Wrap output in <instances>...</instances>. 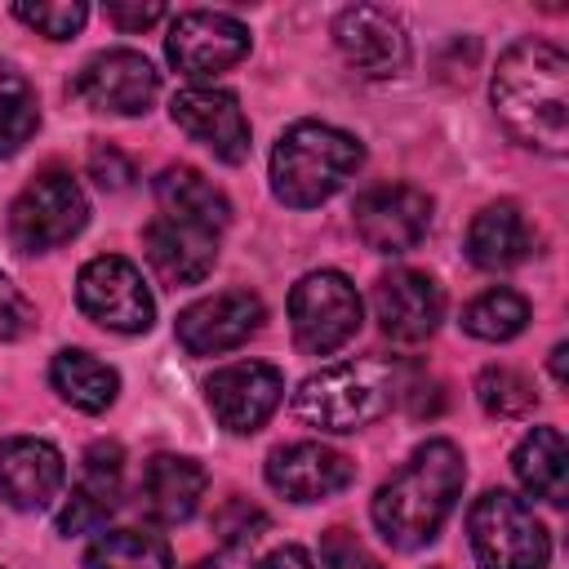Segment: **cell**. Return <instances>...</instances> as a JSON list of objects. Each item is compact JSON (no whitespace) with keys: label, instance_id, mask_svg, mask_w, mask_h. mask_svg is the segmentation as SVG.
Here are the masks:
<instances>
[{"label":"cell","instance_id":"obj_1","mask_svg":"<svg viewBox=\"0 0 569 569\" xmlns=\"http://www.w3.org/2000/svg\"><path fill=\"white\" fill-rule=\"evenodd\" d=\"M489 102L511 142L542 156L569 151V53L560 44L533 36L507 44L489 80Z\"/></svg>","mask_w":569,"mask_h":569},{"label":"cell","instance_id":"obj_2","mask_svg":"<svg viewBox=\"0 0 569 569\" xmlns=\"http://www.w3.org/2000/svg\"><path fill=\"white\" fill-rule=\"evenodd\" d=\"M462 485H467L462 449L453 440H440V436L422 440L400 462V471L387 485H378V493L369 502L373 529L382 533L387 547L418 551V547L440 538L445 520L453 516V507L462 498Z\"/></svg>","mask_w":569,"mask_h":569},{"label":"cell","instance_id":"obj_3","mask_svg":"<svg viewBox=\"0 0 569 569\" xmlns=\"http://www.w3.org/2000/svg\"><path fill=\"white\" fill-rule=\"evenodd\" d=\"M365 164V142L325 120H293L271 147V196L284 209H316Z\"/></svg>","mask_w":569,"mask_h":569},{"label":"cell","instance_id":"obj_4","mask_svg":"<svg viewBox=\"0 0 569 569\" xmlns=\"http://www.w3.org/2000/svg\"><path fill=\"white\" fill-rule=\"evenodd\" d=\"M396 382H400V369L382 365V360L325 365V369H316L298 382L293 418L316 427V431H329V436L360 431L396 405Z\"/></svg>","mask_w":569,"mask_h":569},{"label":"cell","instance_id":"obj_5","mask_svg":"<svg viewBox=\"0 0 569 569\" xmlns=\"http://www.w3.org/2000/svg\"><path fill=\"white\" fill-rule=\"evenodd\" d=\"M467 542L480 569H547L551 533L511 489H485L467 511Z\"/></svg>","mask_w":569,"mask_h":569},{"label":"cell","instance_id":"obj_6","mask_svg":"<svg viewBox=\"0 0 569 569\" xmlns=\"http://www.w3.org/2000/svg\"><path fill=\"white\" fill-rule=\"evenodd\" d=\"M89 222V196L67 169L36 173L9 204V240L18 253H49Z\"/></svg>","mask_w":569,"mask_h":569},{"label":"cell","instance_id":"obj_7","mask_svg":"<svg viewBox=\"0 0 569 569\" xmlns=\"http://www.w3.org/2000/svg\"><path fill=\"white\" fill-rule=\"evenodd\" d=\"M360 316H365V302L356 284L333 267L307 271L289 289V329L298 351L307 356H333L342 342L356 338Z\"/></svg>","mask_w":569,"mask_h":569},{"label":"cell","instance_id":"obj_8","mask_svg":"<svg viewBox=\"0 0 569 569\" xmlns=\"http://www.w3.org/2000/svg\"><path fill=\"white\" fill-rule=\"evenodd\" d=\"M76 307L111 333H147L156 320V298L142 271L120 253H98L76 276Z\"/></svg>","mask_w":569,"mask_h":569},{"label":"cell","instance_id":"obj_9","mask_svg":"<svg viewBox=\"0 0 569 569\" xmlns=\"http://www.w3.org/2000/svg\"><path fill=\"white\" fill-rule=\"evenodd\" d=\"M249 53V27L222 9H187L169 22L164 58L187 80H209Z\"/></svg>","mask_w":569,"mask_h":569},{"label":"cell","instance_id":"obj_10","mask_svg":"<svg viewBox=\"0 0 569 569\" xmlns=\"http://www.w3.org/2000/svg\"><path fill=\"white\" fill-rule=\"evenodd\" d=\"M71 93L89 107V111H107V116H147L156 93H160V71L151 67L147 53L138 49H102L93 53L76 76H71Z\"/></svg>","mask_w":569,"mask_h":569},{"label":"cell","instance_id":"obj_11","mask_svg":"<svg viewBox=\"0 0 569 569\" xmlns=\"http://www.w3.org/2000/svg\"><path fill=\"white\" fill-rule=\"evenodd\" d=\"M431 196L422 187H409V182H378L369 191L356 196V209H351V222H356V236L373 249V253H409L422 244L427 227H431Z\"/></svg>","mask_w":569,"mask_h":569},{"label":"cell","instance_id":"obj_12","mask_svg":"<svg viewBox=\"0 0 569 569\" xmlns=\"http://www.w3.org/2000/svg\"><path fill=\"white\" fill-rule=\"evenodd\" d=\"M262 320H267V307L253 289H222L182 307L173 320V338L187 356H222L249 342L262 329Z\"/></svg>","mask_w":569,"mask_h":569},{"label":"cell","instance_id":"obj_13","mask_svg":"<svg viewBox=\"0 0 569 569\" xmlns=\"http://www.w3.org/2000/svg\"><path fill=\"white\" fill-rule=\"evenodd\" d=\"M209 413L231 436H253L284 400V373L267 360H236L209 373L204 382Z\"/></svg>","mask_w":569,"mask_h":569},{"label":"cell","instance_id":"obj_14","mask_svg":"<svg viewBox=\"0 0 569 569\" xmlns=\"http://www.w3.org/2000/svg\"><path fill=\"white\" fill-rule=\"evenodd\" d=\"M333 44L360 76H400L409 67V31L382 4H347L333 18Z\"/></svg>","mask_w":569,"mask_h":569},{"label":"cell","instance_id":"obj_15","mask_svg":"<svg viewBox=\"0 0 569 569\" xmlns=\"http://www.w3.org/2000/svg\"><path fill=\"white\" fill-rule=\"evenodd\" d=\"M169 116L173 124L204 142L222 164H240L249 156V120L240 111V98L231 89H218V84H187L173 93L169 102Z\"/></svg>","mask_w":569,"mask_h":569},{"label":"cell","instance_id":"obj_16","mask_svg":"<svg viewBox=\"0 0 569 569\" xmlns=\"http://www.w3.org/2000/svg\"><path fill=\"white\" fill-rule=\"evenodd\" d=\"M373 316L387 338L396 342H422L445 320V289L413 267H391L373 284Z\"/></svg>","mask_w":569,"mask_h":569},{"label":"cell","instance_id":"obj_17","mask_svg":"<svg viewBox=\"0 0 569 569\" xmlns=\"http://www.w3.org/2000/svg\"><path fill=\"white\" fill-rule=\"evenodd\" d=\"M356 480V462L320 440H293L267 453V485L289 502H325Z\"/></svg>","mask_w":569,"mask_h":569},{"label":"cell","instance_id":"obj_18","mask_svg":"<svg viewBox=\"0 0 569 569\" xmlns=\"http://www.w3.org/2000/svg\"><path fill=\"white\" fill-rule=\"evenodd\" d=\"M67 485V458L40 436L0 440V502L13 511H44Z\"/></svg>","mask_w":569,"mask_h":569},{"label":"cell","instance_id":"obj_19","mask_svg":"<svg viewBox=\"0 0 569 569\" xmlns=\"http://www.w3.org/2000/svg\"><path fill=\"white\" fill-rule=\"evenodd\" d=\"M124 489V449L116 440H93L80 458V480L58 511V533H98L107 516L120 507Z\"/></svg>","mask_w":569,"mask_h":569},{"label":"cell","instance_id":"obj_20","mask_svg":"<svg viewBox=\"0 0 569 569\" xmlns=\"http://www.w3.org/2000/svg\"><path fill=\"white\" fill-rule=\"evenodd\" d=\"M218 231L156 213L142 231V253L164 284H200L218 262Z\"/></svg>","mask_w":569,"mask_h":569},{"label":"cell","instance_id":"obj_21","mask_svg":"<svg viewBox=\"0 0 569 569\" xmlns=\"http://www.w3.org/2000/svg\"><path fill=\"white\" fill-rule=\"evenodd\" d=\"M204 489H209V471L196 458H187V453H156L142 467L138 507L156 525H182V520L196 516Z\"/></svg>","mask_w":569,"mask_h":569},{"label":"cell","instance_id":"obj_22","mask_svg":"<svg viewBox=\"0 0 569 569\" xmlns=\"http://www.w3.org/2000/svg\"><path fill=\"white\" fill-rule=\"evenodd\" d=\"M467 258L480 271H511L533 258V231L516 200L485 204L467 227Z\"/></svg>","mask_w":569,"mask_h":569},{"label":"cell","instance_id":"obj_23","mask_svg":"<svg viewBox=\"0 0 569 569\" xmlns=\"http://www.w3.org/2000/svg\"><path fill=\"white\" fill-rule=\"evenodd\" d=\"M151 191H156V209L164 218H182V222L209 227L218 236L231 227V200L191 164H164L156 173Z\"/></svg>","mask_w":569,"mask_h":569},{"label":"cell","instance_id":"obj_24","mask_svg":"<svg viewBox=\"0 0 569 569\" xmlns=\"http://www.w3.org/2000/svg\"><path fill=\"white\" fill-rule=\"evenodd\" d=\"M511 471L529 498H542L551 507H565L569 498V449L560 427H533L511 449Z\"/></svg>","mask_w":569,"mask_h":569},{"label":"cell","instance_id":"obj_25","mask_svg":"<svg viewBox=\"0 0 569 569\" xmlns=\"http://www.w3.org/2000/svg\"><path fill=\"white\" fill-rule=\"evenodd\" d=\"M49 387L80 413H102L120 396V373L84 347H62L49 360Z\"/></svg>","mask_w":569,"mask_h":569},{"label":"cell","instance_id":"obj_26","mask_svg":"<svg viewBox=\"0 0 569 569\" xmlns=\"http://www.w3.org/2000/svg\"><path fill=\"white\" fill-rule=\"evenodd\" d=\"M84 569H173V556L156 529H98Z\"/></svg>","mask_w":569,"mask_h":569},{"label":"cell","instance_id":"obj_27","mask_svg":"<svg viewBox=\"0 0 569 569\" xmlns=\"http://www.w3.org/2000/svg\"><path fill=\"white\" fill-rule=\"evenodd\" d=\"M525 325H529V302L507 284L485 289L462 307V329L480 342H507V338L525 333Z\"/></svg>","mask_w":569,"mask_h":569},{"label":"cell","instance_id":"obj_28","mask_svg":"<svg viewBox=\"0 0 569 569\" xmlns=\"http://www.w3.org/2000/svg\"><path fill=\"white\" fill-rule=\"evenodd\" d=\"M36 129H40V98L31 80L13 62H0V160L22 151Z\"/></svg>","mask_w":569,"mask_h":569},{"label":"cell","instance_id":"obj_29","mask_svg":"<svg viewBox=\"0 0 569 569\" xmlns=\"http://www.w3.org/2000/svg\"><path fill=\"white\" fill-rule=\"evenodd\" d=\"M476 400L489 418H525L533 405H538V391L533 382L520 373V369H507V365H489L480 369L476 378Z\"/></svg>","mask_w":569,"mask_h":569},{"label":"cell","instance_id":"obj_30","mask_svg":"<svg viewBox=\"0 0 569 569\" xmlns=\"http://www.w3.org/2000/svg\"><path fill=\"white\" fill-rule=\"evenodd\" d=\"M18 22H27L31 31H40V36H49V40H71L80 27H84V18H89V4H80V0H18L13 9H9Z\"/></svg>","mask_w":569,"mask_h":569},{"label":"cell","instance_id":"obj_31","mask_svg":"<svg viewBox=\"0 0 569 569\" xmlns=\"http://www.w3.org/2000/svg\"><path fill=\"white\" fill-rule=\"evenodd\" d=\"M213 529L222 533V547H249L262 529H267V516L258 507H249L244 498H231L222 502V511L213 516Z\"/></svg>","mask_w":569,"mask_h":569},{"label":"cell","instance_id":"obj_32","mask_svg":"<svg viewBox=\"0 0 569 569\" xmlns=\"http://www.w3.org/2000/svg\"><path fill=\"white\" fill-rule=\"evenodd\" d=\"M320 565L325 569H378L373 551L351 529H342V525L325 529V538H320Z\"/></svg>","mask_w":569,"mask_h":569},{"label":"cell","instance_id":"obj_33","mask_svg":"<svg viewBox=\"0 0 569 569\" xmlns=\"http://www.w3.org/2000/svg\"><path fill=\"white\" fill-rule=\"evenodd\" d=\"M36 329V307L31 298L0 271V342H18L22 333Z\"/></svg>","mask_w":569,"mask_h":569},{"label":"cell","instance_id":"obj_34","mask_svg":"<svg viewBox=\"0 0 569 569\" xmlns=\"http://www.w3.org/2000/svg\"><path fill=\"white\" fill-rule=\"evenodd\" d=\"M89 178L102 191H124L133 182V160L120 147H111V142H93L89 147Z\"/></svg>","mask_w":569,"mask_h":569},{"label":"cell","instance_id":"obj_35","mask_svg":"<svg viewBox=\"0 0 569 569\" xmlns=\"http://www.w3.org/2000/svg\"><path fill=\"white\" fill-rule=\"evenodd\" d=\"M107 22L111 27H120V31H147V27H156L160 18H164V4H156V0H107Z\"/></svg>","mask_w":569,"mask_h":569},{"label":"cell","instance_id":"obj_36","mask_svg":"<svg viewBox=\"0 0 569 569\" xmlns=\"http://www.w3.org/2000/svg\"><path fill=\"white\" fill-rule=\"evenodd\" d=\"M258 569H316V560H311L298 542H284V547L267 551V556L258 560Z\"/></svg>","mask_w":569,"mask_h":569},{"label":"cell","instance_id":"obj_37","mask_svg":"<svg viewBox=\"0 0 569 569\" xmlns=\"http://www.w3.org/2000/svg\"><path fill=\"white\" fill-rule=\"evenodd\" d=\"M191 569H258V560L249 556V547H222V551L196 560Z\"/></svg>","mask_w":569,"mask_h":569},{"label":"cell","instance_id":"obj_38","mask_svg":"<svg viewBox=\"0 0 569 569\" xmlns=\"http://www.w3.org/2000/svg\"><path fill=\"white\" fill-rule=\"evenodd\" d=\"M565 356H569V347H565V342H556V347H551V378H556L560 387L569 382V373H565Z\"/></svg>","mask_w":569,"mask_h":569}]
</instances>
